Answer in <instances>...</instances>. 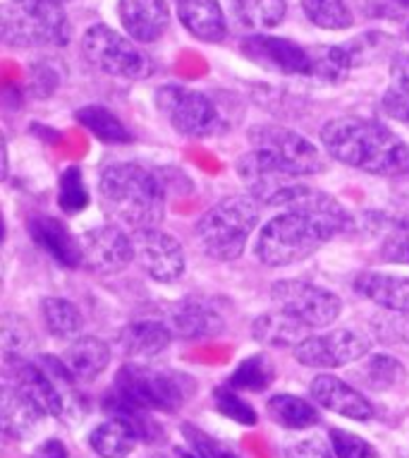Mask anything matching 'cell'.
I'll use <instances>...</instances> for the list:
<instances>
[{"label":"cell","mask_w":409,"mask_h":458,"mask_svg":"<svg viewBox=\"0 0 409 458\" xmlns=\"http://www.w3.org/2000/svg\"><path fill=\"white\" fill-rule=\"evenodd\" d=\"M84 267L96 274H115L122 271L127 264L137 259L134 255V238L127 235L118 224L91 228L82 235Z\"/></svg>","instance_id":"cell-13"},{"label":"cell","mask_w":409,"mask_h":458,"mask_svg":"<svg viewBox=\"0 0 409 458\" xmlns=\"http://www.w3.org/2000/svg\"><path fill=\"white\" fill-rule=\"evenodd\" d=\"M63 362L72 372L75 379H94L108 368L111 362V346L104 338L79 336L75 338L63 353Z\"/></svg>","instance_id":"cell-24"},{"label":"cell","mask_w":409,"mask_h":458,"mask_svg":"<svg viewBox=\"0 0 409 458\" xmlns=\"http://www.w3.org/2000/svg\"><path fill=\"white\" fill-rule=\"evenodd\" d=\"M268 415L288 429H306L319 422L316 408L305 398L292 394H278L268 401Z\"/></svg>","instance_id":"cell-29"},{"label":"cell","mask_w":409,"mask_h":458,"mask_svg":"<svg viewBox=\"0 0 409 458\" xmlns=\"http://www.w3.org/2000/svg\"><path fill=\"white\" fill-rule=\"evenodd\" d=\"M249 142L254 149H263L271 157H276L297 178L326 171V157L321 154V149H316L306 137L295 130L280 125H256L249 132Z\"/></svg>","instance_id":"cell-10"},{"label":"cell","mask_w":409,"mask_h":458,"mask_svg":"<svg viewBox=\"0 0 409 458\" xmlns=\"http://www.w3.org/2000/svg\"><path fill=\"white\" fill-rule=\"evenodd\" d=\"M261 204L252 195L225 197L196 221V241L218 262L238 259L259 225Z\"/></svg>","instance_id":"cell-4"},{"label":"cell","mask_w":409,"mask_h":458,"mask_svg":"<svg viewBox=\"0 0 409 458\" xmlns=\"http://www.w3.org/2000/svg\"><path fill=\"white\" fill-rule=\"evenodd\" d=\"M0 341H3L5 362L22 365V362H27V355L34 351V331H31L29 322L20 315H3Z\"/></svg>","instance_id":"cell-30"},{"label":"cell","mask_w":409,"mask_h":458,"mask_svg":"<svg viewBox=\"0 0 409 458\" xmlns=\"http://www.w3.org/2000/svg\"><path fill=\"white\" fill-rule=\"evenodd\" d=\"M134 255L142 269L158 284H172L185 274V250L178 238L161 228L134 233Z\"/></svg>","instance_id":"cell-12"},{"label":"cell","mask_w":409,"mask_h":458,"mask_svg":"<svg viewBox=\"0 0 409 458\" xmlns=\"http://www.w3.org/2000/svg\"><path fill=\"white\" fill-rule=\"evenodd\" d=\"M77 121L89 130L91 135L98 137L105 144H127L132 142V135L120 123V118L104 106H84L77 111Z\"/></svg>","instance_id":"cell-31"},{"label":"cell","mask_w":409,"mask_h":458,"mask_svg":"<svg viewBox=\"0 0 409 458\" xmlns=\"http://www.w3.org/2000/svg\"><path fill=\"white\" fill-rule=\"evenodd\" d=\"M309 22L321 30H347L352 24V10L347 0H299Z\"/></svg>","instance_id":"cell-35"},{"label":"cell","mask_w":409,"mask_h":458,"mask_svg":"<svg viewBox=\"0 0 409 458\" xmlns=\"http://www.w3.org/2000/svg\"><path fill=\"white\" fill-rule=\"evenodd\" d=\"M380 108L388 118L409 125V55L397 53L390 63V84L380 98Z\"/></svg>","instance_id":"cell-27"},{"label":"cell","mask_w":409,"mask_h":458,"mask_svg":"<svg viewBox=\"0 0 409 458\" xmlns=\"http://www.w3.org/2000/svg\"><path fill=\"white\" fill-rule=\"evenodd\" d=\"M67 38L63 0H8L3 5V41L13 48L65 46Z\"/></svg>","instance_id":"cell-6"},{"label":"cell","mask_w":409,"mask_h":458,"mask_svg":"<svg viewBox=\"0 0 409 458\" xmlns=\"http://www.w3.org/2000/svg\"><path fill=\"white\" fill-rule=\"evenodd\" d=\"M223 317L211 308L209 302L187 301L175 302L171 308V329L179 338L187 341H201V338H213L223 331Z\"/></svg>","instance_id":"cell-20"},{"label":"cell","mask_w":409,"mask_h":458,"mask_svg":"<svg viewBox=\"0 0 409 458\" xmlns=\"http://www.w3.org/2000/svg\"><path fill=\"white\" fill-rule=\"evenodd\" d=\"M395 3H400L402 8H407V10H409V0H395Z\"/></svg>","instance_id":"cell-45"},{"label":"cell","mask_w":409,"mask_h":458,"mask_svg":"<svg viewBox=\"0 0 409 458\" xmlns=\"http://www.w3.org/2000/svg\"><path fill=\"white\" fill-rule=\"evenodd\" d=\"M355 291L383 310L400 312V315L409 312V276L383 274V271H362L355 278Z\"/></svg>","instance_id":"cell-19"},{"label":"cell","mask_w":409,"mask_h":458,"mask_svg":"<svg viewBox=\"0 0 409 458\" xmlns=\"http://www.w3.org/2000/svg\"><path fill=\"white\" fill-rule=\"evenodd\" d=\"M321 144L328 157L373 175L409 174V147L383 123L369 118H335L321 130Z\"/></svg>","instance_id":"cell-2"},{"label":"cell","mask_w":409,"mask_h":458,"mask_svg":"<svg viewBox=\"0 0 409 458\" xmlns=\"http://www.w3.org/2000/svg\"><path fill=\"white\" fill-rule=\"evenodd\" d=\"M84 58L96 70L111 77L125 80H142L151 72V63L146 53L139 51L134 41L118 34L105 24H94L82 38Z\"/></svg>","instance_id":"cell-7"},{"label":"cell","mask_w":409,"mask_h":458,"mask_svg":"<svg viewBox=\"0 0 409 458\" xmlns=\"http://www.w3.org/2000/svg\"><path fill=\"white\" fill-rule=\"evenodd\" d=\"M15 377L17 386H22V389L37 401L38 408H41L46 415H53V418L63 415L65 403H63V396H60L58 382H53V377L48 375L44 368L31 365V362H22V365H17Z\"/></svg>","instance_id":"cell-25"},{"label":"cell","mask_w":409,"mask_h":458,"mask_svg":"<svg viewBox=\"0 0 409 458\" xmlns=\"http://www.w3.org/2000/svg\"><path fill=\"white\" fill-rule=\"evenodd\" d=\"M178 17L192 37L206 44H218L228 34L225 13L218 0H179Z\"/></svg>","instance_id":"cell-21"},{"label":"cell","mask_w":409,"mask_h":458,"mask_svg":"<svg viewBox=\"0 0 409 458\" xmlns=\"http://www.w3.org/2000/svg\"><path fill=\"white\" fill-rule=\"evenodd\" d=\"M330 444H333L338 458H380L379 451L371 444L364 442L362 437L345 432V429H333L330 432Z\"/></svg>","instance_id":"cell-39"},{"label":"cell","mask_w":409,"mask_h":458,"mask_svg":"<svg viewBox=\"0 0 409 458\" xmlns=\"http://www.w3.org/2000/svg\"><path fill=\"white\" fill-rule=\"evenodd\" d=\"M312 331L305 322H299L297 317L288 315L283 310H268L263 315H259L254 319L252 336L263 344V346H276L285 348L292 346V351L305 341V338L312 336Z\"/></svg>","instance_id":"cell-23"},{"label":"cell","mask_w":409,"mask_h":458,"mask_svg":"<svg viewBox=\"0 0 409 458\" xmlns=\"http://www.w3.org/2000/svg\"><path fill=\"white\" fill-rule=\"evenodd\" d=\"M232 10L242 27L252 31L273 30L285 20V0H232Z\"/></svg>","instance_id":"cell-28"},{"label":"cell","mask_w":409,"mask_h":458,"mask_svg":"<svg viewBox=\"0 0 409 458\" xmlns=\"http://www.w3.org/2000/svg\"><path fill=\"white\" fill-rule=\"evenodd\" d=\"M34 458H67L65 444L58 442V439H46V442L34 451Z\"/></svg>","instance_id":"cell-43"},{"label":"cell","mask_w":409,"mask_h":458,"mask_svg":"<svg viewBox=\"0 0 409 458\" xmlns=\"http://www.w3.org/2000/svg\"><path fill=\"white\" fill-rule=\"evenodd\" d=\"M178 3H179V0H178Z\"/></svg>","instance_id":"cell-48"},{"label":"cell","mask_w":409,"mask_h":458,"mask_svg":"<svg viewBox=\"0 0 409 458\" xmlns=\"http://www.w3.org/2000/svg\"><path fill=\"white\" fill-rule=\"evenodd\" d=\"M285 207L259 231L254 255L266 267H290L352 228V216L335 197L295 182L271 202Z\"/></svg>","instance_id":"cell-1"},{"label":"cell","mask_w":409,"mask_h":458,"mask_svg":"<svg viewBox=\"0 0 409 458\" xmlns=\"http://www.w3.org/2000/svg\"><path fill=\"white\" fill-rule=\"evenodd\" d=\"M273 377H276L273 362L268 360L266 355H252L235 369V375L228 379V386L242 391H263L271 386Z\"/></svg>","instance_id":"cell-36"},{"label":"cell","mask_w":409,"mask_h":458,"mask_svg":"<svg viewBox=\"0 0 409 458\" xmlns=\"http://www.w3.org/2000/svg\"><path fill=\"white\" fill-rule=\"evenodd\" d=\"M98 195L105 214L132 233L154 231L165 216V182L142 164L108 165L98 182Z\"/></svg>","instance_id":"cell-3"},{"label":"cell","mask_w":409,"mask_h":458,"mask_svg":"<svg viewBox=\"0 0 409 458\" xmlns=\"http://www.w3.org/2000/svg\"><path fill=\"white\" fill-rule=\"evenodd\" d=\"M194 389L196 384L185 372L151 368L142 362H127L125 368H120L115 379V394L120 398L146 411H163V413L179 411Z\"/></svg>","instance_id":"cell-5"},{"label":"cell","mask_w":409,"mask_h":458,"mask_svg":"<svg viewBox=\"0 0 409 458\" xmlns=\"http://www.w3.org/2000/svg\"><path fill=\"white\" fill-rule=\"evenodd\" d=\"M137 439L139 435L125 420L111 418L91 432L89 444L101 458H127L137 446Z\"/></svg>","instance_id":"cell-26"},{"label":"cell","mask_w":409,"mask_h":458,"mask_svg":"<svg viewBox=\"0 0 409 458\" xmlns=\"http://www.w3.org/2000/svg\"><path fill=\"white\" fill-rule=\"evenodd\" d=\"M156 106L165 115V121L171 123V128L179 135L206 137L221 128L218 108L204 91L165 84L158 89Z\"/></svg>","instance_id":"cell-8"},{"label":"cell","mask_w":409,"mask_h":458,"mask_svg":"<svg viewBox=\"0 0 409 458\" xmlns=\"http://www.w3.org/2000/svg\"><path fill=\"white\" fill-rule=\"evenodd\" d=\"M63 3H65V0H63Z\"/></svg>","instance_id":"cell-47"},{"label":"cell","mask_w":409,"mask_h":458,"mask_svg":"<svg viewBox=\"0 0 409 458\" xmlns=\"http://www.w3.org/2000/svg\"><path fill=\"white\" fill-rule=\"evenodd\" d=\"M309 55H312V75L328 82H340L357 65L350 46H319L312 48Z\"/></svg>","instance_id":"cell-32"},{"label":"cell","mask_w":409,"mask_h":458,"mask_svg":"<svg viewBox=\"0 0 409 458\" xmlns=\"http://www.w3.org/2000/svg\"><path fill=\"white\" fill-rule=\"evenodd\" d=\"M285 458H335V449L333 444H328V439L316 435L290 444L285 449Z\"/></svg>","instance_id":"cell-41"},{"label":"cell","mask_w":409,"mask_h":458,"mask_svg":"<svg viewBox=\"0 0 409 458\" xmlns=\"http://www.w3.org/2000/svg\"><path fill=\"white\" fill-rule=\"evenodd\" d=\"M172 329L163 322L127 324L118 334V348L132 360H149L171 346Z\"/></svg>","instance_id":"cell-22"},{"label":"cell","mask_w":409,"mask_h":458,"mask_svg":"<svg viewBox=\"0 0 409 458\" xmlns=\"http://www.w3.org/2000/svg\"><path fill=\"white\" fill-rule=\"evenodd\" d=\"M46 413L34 398L17 384H5L0 391V422L10 439H22L44 420Z\"/></svg>","instance_id":"cell-18"},{"label":"cell","mask_w":409,"mask_h":458,"mask_svg":"<svg viewBox=\"0 0 409 458\" xmlns=\"http://www.w3.org/2000/svg\"><path fill=\"white\" fill-rule=\"evenodd\" d=\"M58 204L65 214H79L89 207V190L84 185V175L79 168H67L58 182Z\"/></svg>","instance_id":"cell-37"},{"label":"cell","mask_w":409,"mask_h":458,"mask_svg":"<svg viewBox=\"0 0 409 458\" xmlns=\"http://www.w3.org/2000/svg\"><path fill=\"white\" fill-rule=\"evenodd\" d=\"M362 377V382L373 391H388L395 389L397 384L405 379V368H402V362L393 355L379 353L371 355V358H366L362 362V368L357 372Z\"/></svg>","instance_id":"cell-34"},{"label":"cell","mask_w":409,"mask_h":458,"mask_svg":"<svg viewBox=\"0 0 409 458\" xmlns=\"http://www.w3.org/2000/svg\"><path fill=\"white\" fill-rule=\"evenodd\" d=\"M249 61L283 75H312V55L295 41L268 34H252L239 44Z\"/></svg>","instance_id":"cell-14"},{"label":"cell","mask_w":409,"mask_h":458,"mask_svg":"<svg viewBox=\"0 0 409 458\" xmlns=\"http://www.w3.org/2000/svg\"><path fill=\"white\" fill-rule=\"evenodd\" d=\"M120 22L137 44H151L163 37L171 22V10L165 0H120Z\"/></svg>","instance_id":"cell-15"},{"label":"cell","mask_w":409,"mask_h":458,"mask_svg":"<svg viewBox=\"0 0 409 458\" xmlns=\"http://www.w3.org/2000/svg\"><path fill=\"white\" fill-rule=\"evenodd\" d=\"M185 435L189 437V444L194 446V451L204 458H238L232 454L230 449H225L223 444L216 442L213 437L204 435L199 429L194 428H185Z\"/></svg>","instance_id":"cell-42"},{"label":"cell","mask_w":409,"mask_h":458,"mask_svg":"<svg viewBox=\"0 0 409 458\" xmlns=\"http://www.w3.org/2000/svg\"><path fill=\"white\" fill-rule=\"evenodd\" d=\"M41 312H44V322L53 336L75 338L84 327L82 312L77 310L75 302L65 301V298H46Z\"/></svg>","instance_id":"cell-33"},{"label":"cell","mask_w":409,"mask_h":458,"mask_svg":"<svg viewBox=\"0 0 409 458\" xmlns=\"http://www.w3.org/2000/svg\"><path fill=\"white\" fill-rule=\"evenodd\" d=\"M216 408L225 415V418H230V420L239 422V425H249V428H252V425H256V420H259V418H256V411H254L246 401H242L230 386L216 389Z\"/></svg>","instance_id":"cell-38"},{"label":"cell","mask_w":409,"mask_h":458,"mask_svg":"<svg viewBox=\"0 0 409 458\" xmlns=\"http://www.w3.org/2000/svg\"><path fill=\"white\" fill-rule=\"evenodd\" d=\"M146 458H165L163 454H151V456H146Z\"/></svg>","instance_id":"cell-46"},{"label":"cell","mask_w":409,"mask_h":458,"mask_svg":"<svg viewBox=\"0 0 409 458\" xmlns=\"http://www.w3.org/2000/svg\"><path fill=\"white\" fill-rule=\"evenodd\" d=\"M179 456H182V458H204V456H199L196 451H194V454H192V451H179Z\"/></svg>","instance_id":"cell-44"},{"label":"cell","mask_w":409,"mask_h":458,"mask_svg":"<svg viewBox=\"0 0 409 458\" xmlns=\"http://www.w3.org/2000/svg\"><path fill=\"white\" fill-rule=\"evenodd\" d=\"M369 338L355 329H330L326 334H312L292 353L305 368L333 369L347 362L362 360L369 353Z\"/></svg>","instance_id":"cell-11"},{"label":"cell","mask_w":409,"mask_h":458,"mask_svg":"<svg viewBox=\"0 0 409 458\" xmlns=\"http://www.w3.org/2000/svg\"><path fill=\"white\" fill-rule=\"evenodd\" d=\"M29 233L38 248L60 262L65 269H77L84 264L82 241L67 231L63 221L53 216H34L29 221Z\"/></svg>","instance_id":"cell-17"},{"label":"cell","mask_w":409,"mask_h":458,"mask_svg":"<svg viewBox=\"0 0 409 458\" xmlns=\"http://www.w3.org/2000/svg\"><path fill=\"white\" fill-rule=\"evenodd\" d=\"M380 257H383V262L409 264V221L395 225L393 231L386 235Z\"/></svg>","instance_id":"cell-40"},{"label":"cell","mask_w":409,"mask_h":458,"mask_svg":"<svg viewBox=\"0 0 409 458\" xmlns=\"http://www.w3.org/2000/svg\"><path fill=\"white\" fill-rule=\"evenodd\" d=\"M271 301L278 310L297 317L309 329H323L328 324H333L343 312V302L338 295L321 285L309 284V281H299V278H285V281L273 284Z\"/></svg>","instance_id":"cell-9"},{"label":"cell","mask_w":409,"mask_h":458,"mask_svg":"<svg viewBox=\"0 0 409 458\" xmlns=\"http://www.w3.org/2000/svg\"><path fill=\"white\" fill-rule=\"evenodd\" d=\"M312 396L313 401H319V406L350 420L366 422L373 418V406L366 401L364 394H359L350 384L333 375L316 377L312 382Z\"/></svg>","instance_id":"cell-16"}]
</instances>
